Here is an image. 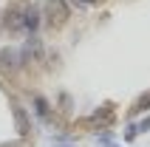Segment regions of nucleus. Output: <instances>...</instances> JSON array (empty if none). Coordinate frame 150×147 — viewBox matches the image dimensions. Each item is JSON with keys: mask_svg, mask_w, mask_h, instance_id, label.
Listing matches in <instances>:
<instances>
[{"mask_svg": "<svg viewBox=\"0 0 150 147\" xmlns=\"http://www.w3.org/2000/svg\"><path fill=\"white\" fill-rule=\"evenodd\" d=\"M42 20L48 28L59 31V28H65L68 20H71V3L68 0H45V6H42Z\"/></svg>", "mask_w": 150, "mask_h": 147, "instance_id": "obj_1", "label": "nucleus"}, {"mask_svg": "<svg viewBox=\"0 0 150 147\" xmlns=\"http://www.w3.org/2000/svg\"><path fill=\"white\" fill-rule=\"evenodd\" d=\"M71 6H76V8H91V6H96L99 0H68Z\"/></svg>", "mask_w": 150, "mask_h": 147, "instance_id": "obj_8", "label": "nucleus"}, {"mask_svg": "<svg viewBox=\"0 0 150 147\" xmlns=\"http://www.w3.org/2000/svg\"><path fill=\"white\" fill-rule=\"evenodd\" d=\"M20 14H23V6H8L0 14V25L11 34H20Z\"/></svg>", "mask_w": 150, "mask_h": 147, "instance_id": "obj_3", "label": "nucleus"}, {"mask_svg": "<svg viewBox=\"0 0 150 147\" xmlns=\"http://www.w3.org/2000/svg\"><path fill=\"white\" fill-rule=\"evenodd\" d=\"M40 23H42V14L37 6H23V14H20V34H37L40 31Z\"/></svg>", "mask_w": 150, "mask_h": 147, "instance_id": "obj_2", "label": "nucleus"}, {"mask_svg": "<svg viewBox=\"0 0 150 147\" xmlns=\"http://www.w3.org/2000/svg\"><path fill=\"white\" fill-rule=\"evenodd\" d=\"M11 113H14V119H17V133H20V136H28V130H31V127H28V119H31L28 110L20 107L17 102H11Z\"/></svg>", "mask_w": 150, "mask_h": 147, "instance_id": "obj_5", "label": "nucleus"}, {"mask_svg": "<svg viewBox=\"0 0 150 147\" xmlns=\"http://www.w3.org/2000/svg\"><path fill=\"white\" fill-rule=\"evenodd\" d=\"M34 110H37V116H40L42 122H48L51 119V110H48V102L42 96H34Z\"/></svg>", "mask_w": 150, "mask_h": 147, "instance_id": "obj_6", "label": "nucleus"}, {"mask_svg": "<svg viewBox=\"0 0 150 147\" xmlns=\"http://www.w3.org/2000/svg\"><path fill=\"white\" fill-rule=\"evenodd\" d=\"M105 147H116V144H105Z\"/></svg>", "mask_w": 150, "mask_h": 147, "instance_id": "obj_11", "label": "nucleus"}, {"mask_svg": "<svg viewBox=\"0 0 150 147\" xmlns=\"http://www.w3.org/2000/svg\"><path fill=\"white\" fill-rule=\"evenodd\" d=\"M136 130H139V133H147V130H150V119H147V116H144L142 122L136 124Z\"/></svg>", "mask_w": 150, "mask_h": 147, "instance_id": "obj_10", "label": "nucleus"}, {"mask_svg": "<svg viewBox=\"0 0 150 147\" xmlns=\"http://www.w3.org/2000/svg\"><path fill=\"white\" fill-rule=\"evenodd\" d=\"M136 136H139V130H136V124L125 127V141H136Z\"/></svg>", "mask_w": 150, "mask_h": 147, "instance_id": "obj_9", "label": "nucleus"}, {"mask_svg": "<svg viewBox=\"0 0 150 147\" xmlns=\"http://www.w3.org/2000/svg\"><path fill=\"white\" fill-rule=\"evenodd\" d=\"M142 110H150V90L139 96V102L133 105V113H142Z\"/></svg>", "mask_w": 150, "mask_h": 147, "instance_id": "obj_7", "label": "nucleus"}, {"mask_svg": "<svg viewBox=\"0 0 150 147\" xmlns=\"http://www.w3.org/2000/svg\"><path fill=\"white\" fill-rule=\"evenodd\" d=\"M23 65V57H20V51L17 48H0V68L8 74H17Z\"/></svg>", "mask_w": 150, "mask_h": 147, "instance_id": "obj_4", "label": "nucleus"}]
</instances>
